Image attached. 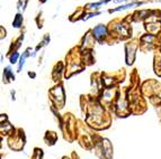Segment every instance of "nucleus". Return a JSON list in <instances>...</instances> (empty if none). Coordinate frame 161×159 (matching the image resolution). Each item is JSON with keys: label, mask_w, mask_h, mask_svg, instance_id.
Segmentation results:
<instances>
[{"label": "nucleus", "mask_w": 161, "mask_h": 159, "mask_svg": "<svg viewBox=\"0 0 161 159\" xmlns=\"http://www.w3.org/2000/svg\"><path fill=\"white\" fill-rule=\"evenodd\" d=\"M140 5H141V3H127V5H122L119 7H117L116 9H110L109 13H116V11L125 10V9L133 8V7H139Z\"/></svg>", "instance_id": "4"}, {"label": "nucleus", "mask_w": 161, "mask_h": 159, "mask_svg": "<svg viewBox=\"0 0 161 159\" xmlns=\"http://www.w3.org/2000/svg\"><path fill=\"white\" fill-rule=\"evenodd\" d=\"M14 80H15V75H14V73L11 72V69L9 66L6 67V69H3V82L7 84V83L11 82Z\"/></svg>", "instance_id": "3"}, {"label": "nucleus", "mask_w": 161, "mask_h": 159, "mask_svg": "<svg viewBox=\"0 0 161 159\" xmlns=\"http://www.w3.org/2000/svg\"><path fill=\"white\" fill-rule=\"evenodd\" d=\"M27 3H28V0H19L17 3V9L19 11H24L27 6Z\"/></svg>", "instance_id": "7"}, {"label": "nucleus", "mask_w": 161, "mask_h": 159, "mask_svg": "<svg viewBox=\"0 0 161 159\" xmlns=\"http://www.w3.org/2000/svg\"><path fill=\"white\" fill-rule=\"evenodd\" d=\"M92 33H94V37L98 42H103V39H105L106 35H107V29L104 25H98L92 29Z\"/></svg>", "instance_id": "1"}, {"label": "nucleus", "mask_w": 161, "mask_h": 159, "mask_svg": "<svg viewBox=\"0 0 161 159\" xmlns=\"http://www.w3.org/2000/svg\"><path fill=\"white\" fill-rule=\"evenodd\" d=\"M126 1H132V0H114V3H126Z\"/></svg>", "instance_id": "9"}, {"label": "nucleus", "mask_w": 161, "mask_h": 159, "mask_svg": "<svg viewBox=\"0 0 161 159\" xmlns=\"http://www.w3.org/2000/svg\"><path fill=\"white\" fill-rule=\"evenodd\" d=\"M23 25V16L22 13H17L16 17L14 18V21H13V27H15V28H20Z\"/></svg>", "instance_id": "5"}, {"label": "nucleus", "mask_w": 161, "mask_h": 159, "mask_svg": "<svg viewBox=\"0 0 161 159\" xmlns=\"http://www.w3.org/2000/svg\"><path fill=\"white\" fill-rule=\"evenodd\" d=\"M30 50H31V48H27V49L24 52V54H23V56L20 57V61H19V65H18V72H20L22 67L24 66L25 62H26V59L30 56Z\"/></svg>", "instance_id": "6"}, {"label": "nucleus", "mask_w": 161, "mask_h": 159, "mask_svg": "<svg viewBox=\"0 0 161 159\" xmlns=\"http://www.w3.org/2000/svg\"><path fill=\"white\" fill-rule=\"evenodd\" d=\"M47 0H40V3H46Z\"/></svg>", "instance_id": "10"}, {"label": "nucleus", "mask_w": 161, "mask_h": 159, "mask_svg": "<svg viewBox=\"0 0 161 159\" xmlns=\"http://www.w3.org/2000/svg\"><path fill=\"white\" fill-rule=\"evenodd\" d=\"M18 57H19V54L17 53V52H13L11 55H10V57H9V61H10L11 64H16Z\"/></svg>", "instance_id": "8"}, {"label": "nucleus", "mask_w": 161, "mask_h": 159, "mask_svg": "<svg viewBox=\"0 0 161 159\" xmlns=\"http://www.w3.org/2000/svg\"><path fill=\"white\" fill-rule=\"evenodd\" d=\"M130 47L126 45V63L127 65L133 64L135 59V49H136V44H129Z\"/></svg>", "instance_id": "2"}]
</instances>
